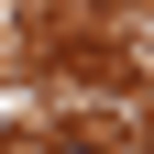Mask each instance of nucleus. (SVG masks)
Masks as SVG:
<instances>
[{
    "mask_svg": "<svg viewBox=\"0 0 154 154\" xmlns=\"http://www.w3.org/2000/svg\"><path fill=\"white\" fill-rule=\"evenodd\" d=\"M55 154H99V143H55Z\"/></svg>",
    "mask_w": 154,
    "mask_h": 154,
    "instance_id": "1",
    "label": "nucleus"
}]
</instances>
